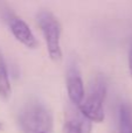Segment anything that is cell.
I'll return each instance as SVG.
<instances>
[{"instance_id":"obj_1","label":"cell","mask_w":132,"mask_h":133,"mask_svg":"<svg viewBox=\"0 0 132 133\" xmlns=\"http://www.w3.org/2000/svg\"><path fill=\"white\" fill-rule=\"evenodd\" d=\"M19 123L23 133H51L54 129L50 110L36 99L28 102L21 109Z\"/></svg>"},{"instance_id":"obj_5","label":"cell","mask_w":132,"mask_h":133,"mask_svg":"<svg viewBox=\"0 0 132 133\" xmlns=\"http://www.w3.org/2000/svg\"><path fill=\"white\" fill-rule=\"evenodd\" d=\"M93 123L84 117L77 106H69L64 112L63 133H91Z\"/></svg>"},{"instance_id":"obj_4","label":"cell","mask_w":132,"mask_h":133,"mask_svg":"<svg viewBox=\"0 0 132 133\" xmlns=\"http://www.w3.org/2000/svg\"><path fill=\"white\" fill-rule=\"evenodd\" d=\"M7 21H8V26L11 29L13 36L18 40L20 43H22L25 47L29 49H35L39 46L36 37L34 36L33 32L30 30L29 26L19 16L14 15V14H8L7 16Z\"/></svg>"},{"instance_id":"obj_7","label":"cell","mask_w":132,"mask_h":133,"mask_svg":"<svg viewBox=\"0 0 132 133\" xmlns=\"http://www.w3.org/2000/svg\"><path fill=\"white\" fill-rule=\"evenodd\" d=\"M119 133H132V105L129 102L119 106Z\"/></svg>"},{"instance_id":"obj_8","label":"cell","mask_w":132,"mask_h":133,"mask_svg":"<svg viewBox=\"0 0 132 133\" xmlns=\"http://www.w3.org/2000/svg\"><path fill=\"white\" fill-rule=\"evenodd\" d=\"M12 94V88L9 83L7 64L4 58L1 50H0V97L2 99H8Z\"/></svg>"},{"instance_id":"obj_10","label":"cell","mask_w":132,"mask_h":133,"mask_svg":"<svg viewBox=\"0 0 132 133\" xmlns=\"http://www.w3.org/2000/svg\"><path fill=\"white\" fill-rule=\"evenodd\" d=\"M0 129H1V124H0Z\"/></svg>"},{"instance_id":"obj_3","label":"cell","mask_w":132,"mask_h":133,"mask_svg":"<svg viewBox=\"0 0 132 133\" xmlns=\"http://www.w3.org/2000/svg\"><path fill=\"white\" fill-rule=\"evenodd\" d=\"M36 21L46 41L47 51L50 60L54 62H60L62 60V49L60 44L62 33L61 22L49 11H40L36 14Z\"/></svg>"},{"instance_id":"obj_9","label":"cell","mask_w":132,"mask_h":133,"mask_svg":"<svg viewBox=\"0 0 132 133\" xmlns=\"http://www.w3.org/2000/svg\"><path fill=\"white\" fill-rule=\"evenodd\" d=\"M129 70H130V75L132 77V43L130 46V50H129Z\"/></svg>"},{"instance_id":"obj_2","label":"cell","mask_w":132,"mask_h":133,"mask_svg":"<svg viewBox=\"0 0 132 133\" xmlns=\"http://www.w3.org/2000/svg\"><path fill=\"white\" fill-rule=\"evenodd\" d=\"M107 79L102 75H98L91 82L89 91L87 96H84L83 102L77 106L82 115L91 123H102L105 118L103 103L107 95Z\"/></svg>"},{"instance_id":"obj_6","label":"cell","mask_w":132,"mask_h":133,"mask_svg":"<svg viewBox=\"0 0 132 133\" xmlns=\"http://www.w3.org/2000/svg\"><path fill=\"white\" fill-rule=\"evenodd\" d=\"M67 92L74 106H78L85 96L84 84L77 66H70L67 72Z\"/></svg>"}]
</instances>
